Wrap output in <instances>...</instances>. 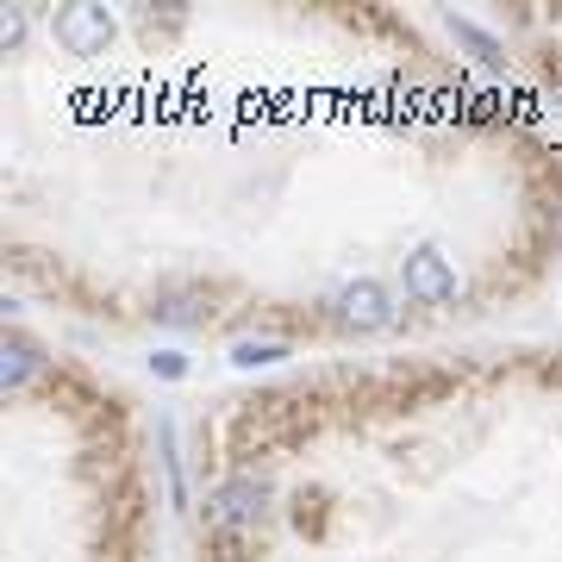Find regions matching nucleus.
I'll return each mask as SVG.
<instances>
[{
    "instance_id": "8",
    "label": "nucleus",
    "mask_w": 562,
    "mask_h": 562,
    "mask_svg": "<svg viewBox=\"0 0 562 562\" xmlns=\"http://www.w3.org/2000/svg\"><path fill=\"white\" fill-rule=\"evenodd\" d=\"M157 319H169V325H201L206 313L188 301V294H162V301H157Z\"/></svg>"
},
{
    "instance_id": "4",
    "label": "nucleus",
    "mask_w": 562,
    "mask_h": 562,
    "mask_svg": "<svg viewBox=\"0 0 562 562\" xmlns=\"http://www.w3.org/2000/svg\"><path fill=\"white\" fill-rule=\"evenodd\" d=\"M338 319L350 331H382V325H394V301H387L382 281H350L338 294Z\"/></svg>"
},
{
    "instance_id": "2",
    "label": "nucleus",
    "mask_w": 562,
    "mask_h": 562,
    "mask_svg": "<svg viewBox=\"0 0 562 562\" xmlns=\"http://www.w3.org/2000/svg\"><path fill=\"white\" fill-rule=\"evenodd\" d=\"M57 44L69 50V57H106V44H113L106 7H63L57 13Z\"/></svg>"
},
{
    "instance_id": "6",
    "label": "nucleus",
    "mask_w": 562,
    "mask_h": 562,
    "mask_svg": "<svg viewBox=\"0 0 562 562\" xmlns=\"http://www.w3.org/2000/svg\"><path fill=\"white\" fill-rule=\"evenodd\" d=\"M157 438H162V475H169V501H188V487H181V457H176V419H162L157 425Z\"/></svg>"
},
{
    "instance_id": "9",
    "label": "nucleus",
    "mask_w": 562,
    "mask_h": 562,
    "mask_svg": "<svg viewBox=\"0 0 562 562\" xmlns=\"http://www.w3.org/2000/svg\"><path fill=\"white\" fill-rule=\"evenodd\" d=\"M450 25H457V38L469 44V50H475V57H482V63H501V44L487 38L482 25H469V20H450Z\"/></svg>"
},
{
    "instance_id": "1",
    "label": "nucleus",
    "mask_w": 562,
    "mask_h": 562,
    "mask_svg": "<svg viewBox=\"0 0 562 562\" xmlns=\"http://www.w3.org/2000/svg\"><path fill=\"white\" fill-rule=\"evenodd\" d=\"M269 519V487L257 475H232L220 494H206V525L220 538H238V531H257Z\"/></svg>"
},
{
    "instance_id": "10",
    "label": "nucleus",
    "mask_w": 562,
    "mask_h": 562,
    "mask_svg": "<svg viewBox=\"0 0 562 562\" xmlns=\"http://www.w3.org/2000/svg\"><path fill=\"white\" fill-rule=\"evenodd\" d=\"M150 375H162V382H181V375H188V357H181V350H157V357H150Z\"/></svg>"
},
{
    "instance_id": "3",
    "label": "nucleus",
    "mask_w": 562,
    "mask_h": 562,
    "mask_svg": "<svg viewBox=\"0 0 562 562\" xmlns=\"http://www.w3.org/2000/svg\"><path fill=\"white\" fill-rule=\"evenodd\" d=\"M406 301H425V306H443V301H457V269L431 250V244H419L413 257H406Z\"/></svg>"
},
{
    "instance_id": "5",
    "label": "nucleus",
    "mask_w": 562,
    "mask_h": 562,
    "mask_svg": "<svg viewBox=\"0 0 562 562\" xmlns=\"http://www.w3.org/2000/svg\"><path fill=\"white\" fill-rule=\"evenodd\" d=\"M32 369H38V350H32L25 338H7V362H0V382L20 387L25 375H32Z\"/></svg>"
},
{
    "instance_id": "7",
    "label": "nucleus",
    "mask_w": 562,
    "mask_h": 562,
    "mask_svg": "<svg viewBox=\"0 0 562 562\" xmlns=\"http://www.w3.org/2000/svg\"><path fill=\"white\" fill-rule=\"evenodd\" d=\"M281 357H288V344H257V338L232 344V362L238 369H262V362H281Z\"/></svg>"
},
{
    "instance_id": "11",
    "label": "nucleus",
    "mask_w": 562,
    "mask_h": 562,
    "mask_svg": "<svg viewBox=\"0 0 562 562\" xmlns=\"http://www.w3.org/2000/svg\"><path fill=\"white\" fill-rule=\"evenodd\" d=\"M0 38H7V44H20V38H25V13H20V7L0 20Z\"/></svg>"
},
{
    "instance_id": "12",
    "label": "nucleus",
    "mask_w": 562,
    "mask_h": 562,
    "mask_svg": "<svg viewBox=\"0 0 562 562\" xmlns=\"http://www.w3.org/2000/svg\"><path fill=\"white\" fill-rule=\"evenodd\" d=\"M220 562H244V557H220Z\"/></svg>"
}]
</instances>
